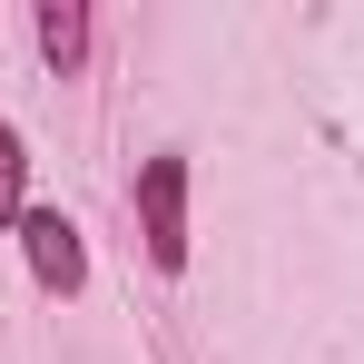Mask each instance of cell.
<instances>
[{
	"label": "cell",
	"mask_w": 364,
	"mask_h": 364,
	"mask_svg": "<svg viewBox=\"0 0 364 364\" xmlns=\"http://www.w3.org/2000/svg\"><path fill=\"white\" fill-rule=\"evenodd\" d=\"M20 237H30V266H40V286H79V276H89V256H79V227H69V217H20Z\"/></svg>",
	"instance_id": "7a4b0ae2"
},
{
	"label": "cell",
	"mask_w": 364,
	"mask_h": 364,
	"mask_svg": "<svg viewBox=\"0 0 364 364\" xmlns=\"http://www.w3.org/2000/svg\"><path fill=\"white\" fill-rule=\"evenodd\" d=\"M0 217H20V138L0 128Z\"/></svg>",
	"instance_id": "277c9868"
},
{
	"label": "cell",
	"mask_w": 364,
	"mask_h": 364,
	"mask_svg": "<svg viewBox=\"0 0 364 364\" xmlns=\"http://www.w3.org/2000/svg\"><path fill=\"white\" fill-rule=\"evenodd\" d=\"M40 50H50L60 69H79V50H89V20H79V10H40Z\"/></svg>",
	"instance_id": "3957f363"
},
{
	"label": "cell",
	"mask_w": 364,
	"mask_h": 364,
	"mask_svg": "<svg viewBox=\"0 0 364 364\" xmlns=\"http://www.w3.org/2000/svg\"><path fill=\"white\" fill-rule=\"evenodd\" d=\"M138 217H148V256L158 266H187V158H148Z\"/></svg>",
	"instance_id": "6da1fadb"
}]
</instances>
